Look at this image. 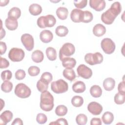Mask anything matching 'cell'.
I'll return each mask as SVG.
<instances>
[{"mask_svg": "<svg viewBox=\"0 0 125 125\" xmlns=\"http://www.w3.org/2000/svg\"><path fill=\"white\" fill-rule=\"evenodd\" d=\"M122 6L119 1L113 3L109 9L104 12L101 16V20L106 24H111L117 16L120 14Z\"/></svg>", "mask_w": 125, "mask_h": 125, "instance_id": "cell-1", "label": "cell"}, {"mask_svg": "<svg viewBox=\"0 0 125 125\" xmlns=\"http://www.w3.org/2000/svg\"><path fill=\"white\" fill-rule=\"evenodd\" d=\"M54 97L47 90L42 92L40 97V106L45 111H50L54 107Z\"/></svg>", "mask_w": 125, "mask_h": 125, "instance_id": "cell-2", "label": "cell"}, {"mask_svg": "<svg viewBox=\"0 0 125 125\" xmlns=\"http://www.w3.org/2000/svg\"><path fill=\"white\" fill-rule=\"evenodd\" d=\"M56 22V20L52 15H47L45 16H41L37 20V25L41 28L52 27Z\"/></svg>", "mask_w": 125, "mask_h": 125, "instance_id": "cell-3", "label": "cell"}, {"mask_svg": "<svg viewBox=\"0 0 125 125\" xmlns=\"http://www.w3.org/2000/svg\"><path fill=\"white\" fill-rule=\"evenodd\" d=\"M51 89L56 94H61L66 92L68 89L67 82L62 79H59L51 83Z\"/></svg>", "mask_w": 125, "mask_h": 125, "instance_id": "cell-4", "label": "cell"}, {"mask_svg": "<svg viewBox=\"0 0 125 125\" xmlns=\"http://www.w3.org/2000/svg\"><path fill=\"white\" fill-rule=\"evenodd\" d=\"M14 92L17 96L22 99L29 97L31 94L30 88L23 83H18L16 86Z\"/></svg>", "mask_w": 125, "mask_h": 125, "instance_id": "cell-5", "label": "cell"}, {"mask_svg": "<svg viewBox=\"0 0 125 125\" xmlns=\"http://www.w3.org/2000/svg\"><path fill=\"white\" fill-rule=\"evenodd\" d=\"M104 60L103 56L100 52L88 53L84 56L85 62L89 65H93L101 63Z\"/></svg>", "mask_w": 125, "mask_h": 125, "instance_id": "cell-6", "label": "cell"}, {"mask_svg": "<svg viewBox=\"0 0 125 125\" xmlns=\"http://www.w3.org/2000/svg\"><path fill=\"white\" fill-rule=\"evenodd\" d=\"M75 52L74 45L71 43L67 42L62 45L59 51V58L61 61L65 57L73 55Z\"/></svg>", "mask_w": 125, "mask_h": 125, "instance_id": "cell-7", "label": "cell"}, {"mask_svg": "<svg viewBox=\"0 0 125 125\" xmlns=\"http://www.w3.org/2000/svg\"><path fill=\"white\" fill-rule=\"evenodd\" d=\"M25 56L24 51L21 48L13 47L11 48L8 53V57L14 62L21 61Z\"/></svg>", "mask_w": 125, "mask_h": 125, "instance_id": "cell-8", "label": "cell"}, {"mask_svg": "<svg viewBox=\"0 0 125 125\" xmlns=\"http://www.w3.org/2000/svg\"><path fill=\"white\" fill-rule=\"evenodd\" d=\"M101 46L104 52L107 54H111L115 51L116 45L110 38H104L101 42Z\"/></svg>", "mask_w": 125, "mask_h": 125, "instance_id": "cell-9", "label": "cell"}, {"mask_svg": "<svg viewBox=\"0 0 125 125\" xmlns=\"http://www.w3.org/2000/svg\"><path fill=\"white\" fill-rule=\"evenodd\" d=\"M21 42L27 51H30L34 46V40L32 35L25 33L21 36Z\"/></svg>", "mask_w": 125, "mask_h": 125, "instance_id": "cell-10", "label": "cell"}, {"mask_svg": "<svg viewBox=\"0 0 125 125\" xmlns=\"http://www.w3.org/2000/svg\"><path fill=\"white\" fill-rule=\"evenodd\" d=\"M78 76L85 79H89L92 75V70L83 64H81L77 68Z\"/></svg>", "mask_w": 125, "mask_h": 125, "instance_id": "cell-11", "label": "cell"}, {"mask_svg": "<svg viewBox=\"0 0 125 125\" xmlns=\"http://www.w3.org/2000/svg\"><path fill=\"white\" fill-rule=\"evenodd\" d=\"M88 111L94 115H100L103 111V106L96 102H90L87 105Z\"/></svg>", "mask_w": 125, "mask_h": 125, "instance_id": "cell-12", "label": "cell"}, {"mask_svg": "<svg viewBox=\"0 0 125 125\" xmlns=\"http://www.w3.org/2000/svg\"><path fill=\"white\" fill-rule=\"evenodd\" d=\"M106 5L105 1L104 0H90L89 6L96 11L103 10Z\"/></svg>", "mask_w": 125, "mask_h": 125, "instance_id": "cell-13", "label": "cell"}, {"mask_svg": "<svg viewBox=\"0 0 125 125\" xmlns=\"http://www.w3.org/2000/svg\"><path fill=\"white\" fill-rule=\"evenodd\" d=\"M53 38V33L49 30H44L40 34V39L43 43H49Z\"/></svg>", "mask_w": 125, "mask_h": 125, "instance_id": "cell-14", "label": "cell"}, {"mask_svg": "<svg viewBox=\"0 0 125 125\" xmlns=\"http://www.w3.org/2000/svg\"><path fill=\"white\" fill-rule=\"evenodd\" d=\"M13 118V113L10 110H5L3 111L0 115L1 125H5L10 122Z\"/></svg>", "mask_w": 125, "mask_h": 125, "instance_id": "cell-15", "label": "cell"}, {"mask_svg": "<svg viewBox=\"0 0 125 125\" xmlns=\"http://www.w3.org/2000/svg\"><path fill=\"white\" fill-rule=\"evenodd\" d=\"M5 25L6 27L9 30H15L18 26V22L17 19L12 18L8 17L5 21Z\"/></svg>", "mask_w": 125, "mask_h": 125, "instance_id": "cell-16", "label": "cell"}, {"mask_svg": "<svg viewBox=\"0 0 125 125\" xmlns=\"http://www.w3.org/2000/svg\"><path fill=\"white\" fill-rule=\"evenodd\" d=\"M62 66L65 68L72 69L76 64V61L73 58L65 57L61 60Z\"/></svg>", "mask_w": 125, "mask_h": 125, "instance_id": "cell-17", "label": "cell"}, {"mask_svg": "<svg viewBox=\"0 0 125 125\" xmlns=\"http://www.w3.org/2000/svg\"><path fill=\"white\" fill-rule=\"evenodd\" d=\"M86 89L85 83L81 81L75 82L72 85L73 91L77 93H81L83 92Z\"/></svg>", "mask_w": 125, "mask_h": 125, "instance_id": "cell-18", "label": "cell"}, {"mask_svg": "<svg viewBox=\"0 0 125 125\" xmlns=\"http://www.w3.org/2000/svg\"><path fill=\"white\" fill-rule=\"evenodd\" d=\"M93 33L96 37H101L106 32V28L102 24H97L93 28Z\"/></svg>", "mask_w": 125, "mask_h": 125, "instance_id": "cell-19", "label": "cell"}, {"mask_svg": "<svg viewBox=\"0 0 125 125\" xmlns=\"http://www.w3.org/2000/svg\"><path fill=\"white\" fill-rule=\"evenodd\" d=\"M115 85V81L112 78H107L103 82V86L106 91H111Z\"/></svg>", "mask_w": 125, "mask_h": 125, "instance_id": "cell-20", "label": "cell"}, {"mask_svg": "<svg viewBox=\"0 0 125 125\" xmlns=\"http://www.w3.org/2000/svg\"><path fill=\"white\" fill-rule=\"evenodd\" d=\"M82 10L76 8L72 10L70 14V18L74 22H80Z\"/></svg>", "mask_w": 125, "mask_h": 125, "instance_id": "cell-21", "label": "cell"}, {"mask_svg": "<svg viewBox=\"0 0 125 125\" xmlns=\"http://www.w3.org/2000/svg\"><path fill=\"white\" fill-rule=\"evenodd\" d=\"M29 11L32 15L37 16L42 13V7L37 3H33L29 6Z\"/></svg>", "mask_w": 125, "mask_h": 125, "instance_id": "cell-22", "label": "cell"}, {"mask_svg": "<svg viewBox=\"0 0 125 125\" xmlns=\"http://www.w3.org/2000/svg\"><path fill=\"white\" fill-rule=\"evenodd\" d=\"M32 60L36 63L41 62L44 58V55L42 52L40 50H36L32 54Z\"/></svg>", "mask_w": 125, "mask_h": 125, "instance_id": "cell-23", "label": "cell"}, {"mask_svg": "<svg viewBox=\"0 0 125 125\" xmlns=\"http://www.w3.org/2000/svg\"><path fill=\"white\" fill-rule=\"evenodd\" d=\"M56 15L60 20H64L67 18L68 10L66 7H60L56 10Z\"/></svg>", "mask_w": 125, "mask_h": 125, "instance_id": "cell-24", "label": "cell"}, {"mask_svg": "<svg viewBox=\"0 0 125 125\" xmlns=\"http://www.w3.org/2000/svg\"><path fill=\"white\" fill-rule=\"evenodd\" d=\"M93 18V14L91 12L87 10L82 11L81 17V22L88 23L92 21Z\"/></svg>", "mask_w": 125, "mask_h": 125, "instance_id": "cell-25", "label": "cell"}, {"mask_svg": "<svg viewBox=\"0 0 125 125\" xmlns=\"http://www.w3.org/2000/svg\"><path fill=\"white\" fill-rule=\"evenodd\" d=\"M63 76L68 80L72 82L76 78V74L73 69L65 68L63 70Z\"/></svg>", "mask_w": 125, "mask_h": 125, "instance_id": "cell-26", "label": "cell"}, {"mask_svg": "<svg viewBox=\"0 0 125 125\" xmlns=\"http://www.w3.org/2000/svg\"><path fill=\"white\" fill-rule=\"evenodd\" d=\"M90 93L94 98H99L102 94V89L100 86L94 85L90 89Z\"/></svg>", "mask_w": 125, "mask_h": 125, "instance_id": "cell-27", "label": "cell"}, {"mask_svg": "<svg viewBox=\"0 0 125 125\" xmlns=\"http://www.w3.org/2000/svg\"><path fill=\"white\" fill-rule=\"evenodd\" d=\"M103 123L105 125L111 124L114 120V115L113 113L109 111L105 112L102 117Z\"/></svg>", "mask_w": 125, "mask_h": 125, "instance_id": "cell-28", "label": "cell"}, {"mask_svg": "<svg viewBox=\"0 0 125 125\" xmlns=\"http://www.w3.org/2000/svg\"><path fill=\"white\" fill-rule=\"evenodd\" d=\"M47 58L51 61H55L57 59V52L55 48L52 47H47L45 51Z\"/></svg>", "mask_w": 125, "mask_h": 125, "instance_id": "cell-29", "label": "cell"}, {"mask_svg": "<svg viewBox=\"0 0 125 125\" xmlns=\"http://www.w3.org/2000/svg\"><path fill=\"white\" fill-rule=\"evenodd\" d=\"M21 15V11L20 9L17 7H14L10 9L8 13V17L14 18L18 19Z\"/></svg>", "mask_w": 125, "mask_h": 125, "instance_id": "cell-30", "label": "cell"}, {"mask_svg": "<svg viewBox=\"0 0 125 125\" xmlns=\"http://www.w3.org/2000/svg\"><path fill=\"white\" fill-rule=\"evenodd\" d=\"M56 35L59 37H65L68 33V28L63 25L58 26L55 29Z\"/></svg>", "mask_w": 125, "mask_h": 125, "instance_id": "cell-31", "label": "cell"}, {"mask_svg": "<svg viewBox=\"0 0 125 125\" xmlns=\"http://www.w3.org/2000/svg\"><path fill=\"white\" fill-rule=\"evenodd\" d=\"M48 83L40 79L37 83V88L39 91L42 92L48 89Z\"/></svg>", "mask_w": 125, "mask_h": 125, "instance_id": "cell-32", "label": "cell"}, {"mask_svg": "<svg viewBox=\"0 0 125 125\" xmlns=\"http://www.w3.org/2000/svg\"><path fill=\"white\" fill-rule=\"evenodd\" d=\"M114 102L117 104H122L125 102V93L120 92L117 93L114 98Z\"/></svg>", "mask_w": 125, "mask_h": 125, "instance_id": "cell-33", "label": "cell"}, {"mask_svg": "<svg viewBox=\"0 0 125 125\" xmlns=\"http://www.w3.org/2000/svg\"><path fill=\"white\" fill-rule=\"evenodd\" d=\"M71 104L75 107H80L83 104V99L80 96H75L71 99Z\"/></svg>", "mask_w": 125, "mask_h": 125, "instance_id": "cell-34", "label": "cell"}, {"mask_svg": "<svg viewBox=\"0 0 125 125\" xmlns=\"http://www.w3.org/2000/svg\"><path fill=\"white\" fill-rule=\"evenodd\" d=\"M67 108L64 105H59L55 109V113L58 116H63L67 113Z\"/></svg>", "mask_w": 125, "mask_h": 125, "instance_id": "cell-35", "label": "cell"}, {"mask_svg": "<svg viewBox=\"0 0 125 125\" xmlns=\"http://www.w3.org/2000/svg\"><path fill=\"white\" fill-rule=\"evenodd\" d=\"M13 87L12 83L9 81H4L1 85V89L5 93L11 91Z\"/></svg>", "mask_w": 125, "mask_h": 125, "instance_id": "cell-36", "label": "cell"}, {"mask_svg": "<svg viewBox=\"0 0 125 125\" xmlns=\"http://www.w3.org/2000/svg\"><path fill=\"white\" fill-rule=\"evenodd\" d=\"M76 121L78 125H84L87 122V117L83 114H80L76 116Z\"/></svg>", "mask_w": 125, "mask_h": 125, "instance_id": "cell-37", "label": "cell"}, {"mask_svg": "<svg viewBox=\"0 0 125 125\" xmlns=\"http://www.w3.org/2000/svg\"><path fill=\"white\" fill-rule=\"evenodd\" d=\"M40 69L36 66H31L28 69V73L31 76H36L39 74Z\"/></svg>", "mask_w": 125, "mask_h": 125, "instance_id": "cell-38", "label": "cell"}, {"mask_svg": "<svg viewBox=\"0 0 125 125\" xmlns=\"http://www.w3.org/2000/svg\"><path fill=\"white\" fill-rule=\"evenodd\" d=\"M12 76V74L9 70L3 71L1 73V78L3 81H9L11 80Z\"/></svg>", "mask_w": 125, "mask_h": 125, "instance_id": "cell-39", "label": "cell"}, {"mask_svg": "<svg viewBox=\"0 0 125 125\" xmlns=\"http://www.w3.org/2000/svg\"><path fill=\"white\" fill-rule=\"evenodd\" d=\"M41 79L49 83L53 80V76L51 73L48 72H45L42 74L41 77Z\"/></svg>", "mask_w": 125, "mask_h": 125, "instance_id": "cell-40", "label": "cell"}, {"mask_svg": "<svg viewBox=\"0 0 125 125\" xmlns=\"http://www.w3.org/2000/svg\"><path fill=\"white\" fill-rule=\"evenodd\" d=\"M47 120V116L43 113H38L36 117V121L38 123L40 124H45Z\"/></svg>", "mask_w": 125, "mask_h": 125, "instance_id": "cell-41", "label": "cell"}, {"mask_svg": "<svg viewBox=\"0 0 125 125\" xmlns=\"http://www.w3.org/2000/svg\"><path fill=\"white\" fill-rule=\"evenodd\" d=\"M87 3V0H74V4L77 9H82L84 8Z\"/></svg>", "mask_w": 125, "mask_h": 125, "instance_id": "cell-42", "label": "cell"}, {"mask_svg": "<svg viewBox=\"0 0 125 125\" xmlns=\"http://www.w3.org/2000/svg\"><path fill=\"white\" fill-rule=\"evenodd\" d=\"M26 76L25 72L22 69H18L15 72V78L18 80H23Z\"/></svg>", "mask_w": 125, "mask_h": 125, "instance_id": "cell-43", "label": "cell"}, {"mask_svg": "<svg viewBox=\"0 0 125 125\" xmlns=\"http://www.w3.org/2000/svg\"><path fill=\"white\" fill-rule=\"evenodd\" d=\"M68 124L67 122V120L64 118H59L57 119L55 122H51L49 125H67Z\"/></svg>", "mask_w": 125, "mask_h": 125, "instance_id": "cell-44", "label": "cell"}, {"mask_svg": "<svg viewBox=\"0 0 125 125\" xmlns=\"http://www.w3.org/2000/svg\"><path fill=\"white\" fill-rule=\"evenodd\" d=\"M0 68L1 69L7 68L9 66V62L5 58L0 57Z\"/></svg>", "mask_w": 125, "mask_h": 125, "instance_id": "cell-45", "label": "cell"}, {"mask_svg": "<svg viewBox=\"0 0 125 125\" xmlns=\"http://www.w3.org/2000/svg\"><path fill=\"white\" fill-rule=\"evenodd\" d=\"M91 125H101L102 121L99 118H93L90 121Z\"/></svg>", "mask_w": 125, "mask_h": 125, "instance_id": "cell-46", "label": "cell"}, {"mask_svg": "<svg viewBox=\"0 0 125 125\" xmlns=\"http://www.w3.org/2000/svg\"><path fill=\"white\" fill-rule=\"evenodd\" d=\"M7 47L6 43L3 42H0V55H2L4 54L6 51Z\"/></svg>", "mask_w": 125, "mask_h": 125, "instance_id": "cell-47", "label": "cell"}, {"mask_svg": "<svg viewBox=\"0 0 125 125\" xmlns=\"http://www.w3.org/2000/svg\"><path fill=\"white\" fill-rule=\"evenodd\" d=\"M118 91L120 92H124L125 93V82L123 80V81L120 82L118 86Z\"/></svg>", "mask_w": 125, "mask_h": 125, "instance_id": "cell-48", "label": "cell"}, {"mask_svg": "<svg viewBox=\"0 0 125 125\" xmlns=\"http://www.w3.org/2000/svg\"><path fill=\"white\" fill-rule=\"evenodd\" d=\"M12 125H23V122L21 120V119L17 118L14 119V120L13 121V123H12Z\"/></svg>", "mask_w": 125, "mask_h": 125, "instance_id": "cell-49", "label": "cell"}, {"mask_svg": "<svg viewBox=\"0 0 125 125\" xmlns=\"http://www.w3.org/2000/svg\"><path fill=\"white\" fill-rule=\"evenodd\" d=\"M5 35V31L4 29H3L2 27V24L1 26V30H0V40H1L3 37H4Z\"/></svg>", "mask_w": 125, "mask_h": 125, "instance_id": "cell-50", "label": "cell"}, {"mask_svg": "<svg viewBox=\"0 0 125 125\" xmlns=\"http://www.w3.org/2000/svg\"><path fill=\"white\" fill-rule=\"evenodd\" d=\"M9 0H0V6H4L8 4L9 3Z\"/></svg>", "mask_w": 125, "mask_h": 125, "instance_id": "cell-51", "label": "cell"}]
</instances>
